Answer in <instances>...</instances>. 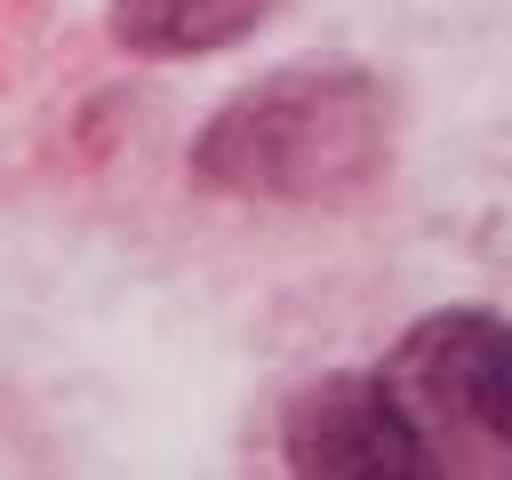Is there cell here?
<instances>
[{
    "label": "cell",
    "mask_w": 512,
    "mask_h": 480,
    "mask_svg": "<svg viewBox=\"0 0 512 480\" xmlns=\"http://www.w3.org/2000/svg\"><path fill=\"white\" fill-rule=\"evenodd\" d=\"M384 400L408 424L424 472L512 480V320L432 312L384 360Z\"/></svg>",
    "instance_id": "2"
},
{
    "label": "cell",
    "mask_w": 512,
    "mask_h": 480,
    "mask_svg": "<svg viewBox=\"0 0 512 480\" xmlns=\"http://www.w3.org/2000/svg\"><path fill=\"white\" fill-rule=\"evenodd\" d=\"M288 464L328 480H416V448L400 408L384 400V376H328L288 408Z\"/></svg>",
    "instance_id": "3"
},
{
    "label": "cell",
    "mask_w": 512,
    "mask_h": 480,
    "mask_svg": "<svg viewBox=\"0 0 512 480\" xmlns=\"http://www.w3.org/2000/svg\"><path fill=\"white\" fill-rule=\"evenodd\" d=\"M392 152V104L368 72L304 64L240 88L192 144V176L232 200H344Z\"/></svg>",
    "instance_id": "1"
},
{
    "label": "cell",
    "mask_w": 512,
    "mask_h": 480,
    "mask_svg": "<svg viewBox=\"0 0 512 480\" xmlns=\"http://www.w3.org/2000/svg\"><path fill=\"white\" fill-rule=\"evenodd\" d=\"M280 0H112V40L136 56H208L248 40Z\"/></svg>",
    "instance_id": "4"
}]
</instances>
